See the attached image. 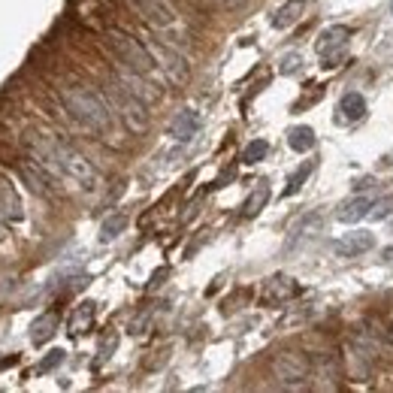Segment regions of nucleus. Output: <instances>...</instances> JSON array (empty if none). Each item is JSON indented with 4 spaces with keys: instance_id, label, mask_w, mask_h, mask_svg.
Instances as JSON below:
<instances>
[{
    "instance_id": "obj_1",
    "label": "nucleus",
    "mask_w": 393,
    "mask_h": 393,
    "mask_svg": "<svg viewBox=\"0 0 393 393\" xmlns=\"http://www.w3.org/2000/svg\"><path fill=\"white\" fill-rule=\"evenodd\" d=\"M25 145H28L30 157H37V161L58 178L76 182L85 190H94L100 185V176L91 166V161H88L82 152H76L73 145H67L61 139H52V137H46V133H28Z\"/></svg>"
},
{
    "instance_id": "obj_2",
    "label": "nucleus",
    "mask_w": 393,
    "mask_h": 393,
    "mask_svg": "<svg viewBox=\"0 0 393 393\" xmlns=\"http://www.w3.org/2000/svg\"><path fill=\"white\" fill-rule=\"evenodd\" d=\"M61 103L70 115L91 133H109L112 130V109L109 100L88 85H64L61 88Z\"/></svg>"
},
{
    "instance_id": "obj_3",
    "label": "nucleus",
    "mask_w": 393,
    "mask_h": 393,
    "mask_svg": "<svg viewBox=\"0 0 393 393\" xmlns=\"http://www.w3.org/2000/svg\"><path fill=\"white\" fill-rule=\"evenodd\" d=\"M103 40H106L109 52L115 55L118 64L125 67V70H133V73H139V76H152L154 73V58H152L149 46H145L142 40L133 37V33L118 30V28H106Z\"/></svg>"
},
{
    "instance_id": "obj_4",
    "label": "nucleus",
    "mask_w": 393,
    "mask_h": 393,
    "mask_svg": "<svg viewBox=\"0 0 393 393\" xmlns=\"http://www.w3.org/2000/svg\"><path fill=\"white\" fill-rule=\"evenodd\" d=\"M145 46H149V52H152L154 67L164 73V79H166L170 85L185 88V85L190 82V64H188V58H185V55L178 52V49L166 46L164 40H149Z\"/></svg>"
},
{
    "instance_id": "obj_5",
    "label": "nucleus",
    "mask_w": 393,
    "mask_h": 393,
    "mask_svg": "<svg viewBox=\"0 0 393 393\" xmlns=\"http://www.w3.org/2000/svg\"><path fill=\"white\" fill-rule=\"evenodd\" d=\"M269 369H273L275 385L285 390H302L309 385V372H312L309 360L300 351H278L273 357V363H269Z\"/></svg>"
},
{
    "instance_id": "obj_6",
    "label": "nucleus",
    "mask_w": 393,
    "mask_h": 393,
    "mask_svg": "<svg viewBox=\"0 0 393 393\" xmlns=\"http://www.w3.org/2000/svg\"><path fill=\"white\" fill-rule=\"evenodd\" d=\"M109 106L115 109L121 118H125V125L133 133H145V130H149V112H145V103L137 94L125 91L118 82L109 85Z\"/></svg>"
},
{
    "instance_id": "obj_7",
    "label": "nucleus",
    "mask_w": 393,
    "mask_h": 393,
    "mask_svg": "<svg viewBox=\"0 0 393 393\" xmlns=\"http://www.w3.org/2000/svg\"><path fill=\"white\" fill-rule=\"evenodd\" d=\"M354 33L348 25H333L327 28L318 37V55L324 58V70H333V67H339L345 58H348V40H351Z\"/></svg>"
},
{
    "instance_id": "obj_8",
    "label": "nucleus",
    "mask_w": 393,
    "mask_h": 393,
    "mask_svg": "<svg viewBox=\"0 0 393 393\" xmlns=\"http://www.w3.org/2000/svg\"><path fill=\"white\" fill-rule=\"evenodd\" d=\"M16 166H18V176L25 178V185L33 190V194H40V197H46V200L58 197V176L49 173L46 166L37 161V157H21Z\"/></svg>"
},
{
    "instance_id": "obj_9",
    "label": "nucleus",
    "mask_w": 393,
    "mask_h": 393,
    "mask_svg": "<svg viewBox=\"0 0 393 393\" xmlns=\"http://www.w3.org/2000/svg\"><path fill=\"white\" fill-rule=\"evenodd\" d=\"M130 6L137 9L145 25H152L157 30L176 28V13H173L170 0H130Z\"/></svg>"
},
{
    "instance_id": "obj_10",
    "label": "nucleus",
    "mask_w": 393,
    "mask_h": 393,
    "mask_svg": "<svg viewBox=\"0 0 393 393\" xmlns=\"http://www.w3.org/2000/svg\"><path fill=\"white\" fill-rule=\"evenodd\" d=\"M297 294H300V285L290 275H273V278H266L261 300L266 302V306H282V302L294 300Z\"/></svg>"
},
{
    "instance_id": "obj_11",
    "label": "nucleus",
    "mask_w": 393,
    "mask_h": 393,
    "mask_svg": "<svg viewBox=\"0 0 393 393\" xmlns=\"http://www.w3.org/2000/svg\"><path fill=\"white\" fill-rule=\"evenodd\" d=\"M70 13H76L79 21L91 25L97 30H106V4L103 0H73L70 4Z\"/></svg>"
},
{
    "instance_id": "obj_12",
    "label": "nucleus",
    "mask_w": 393,
    "mask_h": 393,
    "mask_svg": "<svg viewBox=\"0 0 393 393\" xmlns=\"http://www.w3.org/2000/svg\"><path fill=\"white\" fill-rule=\"evenodd\" d=\"M372 245H375V236L372 233H369V230H354V233L342 236V239L333 245V251L339 254V257H357V254L369 251Z\"/></svg>"
},
{
    "instance_id": "obj_13",
    "label": "nucleus",
    "mask_w": 393,
    "mask_h": 393,
    "mask_svg": "<svg viewBox=\"0 0 393 393\" xmlns=\"http://www.w3.org/2000/svg\"><path fill=\"white\" fill-rule=\"evenodd\" d=\"M0 215L6 221H21L25 218V209H21V197L16 185L9 182L6 176H0Z\"/></svg>"
},
{
    "instance_id": "obj_14",
    "label": "nucleus",
    "mask_w": 393,
    "mask_h": 393,
    "mask_svg": "<svg viewBox=\"0 0 393 393\" xmlns=\"http://www.w3.org/2000/svg\"><path fill=\"white\" fill-rule=\"evenodd\" d=\"M197 130H200V115H197L194 109H182L170 121V137L176 142H190V139L197 137Z\"/></svg>"
},
{
    "instance_id": "obj_15",
    "label": "nucleus",
    "mask_w": 393,
    "mask_h": 393,
    "mask_svg": "<svg viewBox=\"0 0 393 393\" xmlns=\"http://www.w3.org/2000/svg\"><path fill=\"white\" fill-rule=\"evenodd\" d=\"M321 227H324V218H321V215L306 218V221H302L294 233H290V239H287V251H297L302 242H312L314 236L321 233Z\"/></svg>"
},
{
    "instance_id": "obj_16",
    "label": "nucleus",
    "mask_w": 393,
    "mask_h": 393,
    "mask_svg": "<svg viewBox=\"0 0 393 393\" xmlns=\"http://www.w3.org/2000/svg\"><path fill=\"white\" fill-rule=\"evenodd\" d=\"M369 212H372V200H369V197H354V200H348V203L339 206L336 218H339L342 224H354V221L366 218Z\"/></svg>"
},
{
    "instance_id": "obj_17",
    "label": "nucleus",
    "mask_w": 393,
    "mask_h": 393,
    "mask_svg": "<svg viewBox=\"0 0 393 393\" xmlns=\"http://www.w3.org/2000/svg\"><path fill=\"white\" fill-rule=\"evenodd\" d=\"M55 330H58V314H40L37 321L30 324V342L33 345H46L52 336H55Z\"/></svg>"
},
{
    "instance_id": "obj_18",
    "label": "nucleus",
    "mask_w": 393,
    "mask_h": 393,
    "mask_svg": "<svg viewBox=\"0 0 393 393\" xmlns=\"http://www.w3.org/2000/svg\"><path fill=\"white\" fill-rule=\"evenodd\" d=\"M302 13H306V4H302V0H287V4L278 6V13L273 16V28L285 30L290 25H297V21L302 18Z\"/></svg>"
},
{
    "instance_id": "obj_19",
    "label": "nucleus",
    "mask_w": 393,
    "mask_h": 393,
    "mask_svg": "<svg viewBox=\"0 0 393 393\" xmlns=\"http://www.w3.org/2000/svg\"><path fill=\"white\" fill-rule=\"evenodd\" d=\"M339 112H342V121H360L366 115V97L360 91H348L339 100Z\"/></svg>"
},
{
    "instance_id": "obj_20",
    "label": "nucleus",
    "mask_w": 393,
    "mask_h": 393,
    "mask_svg": "<svg viewBox=\"0 0 393 393\" xmlns=\"http://www.w3.org/2000/svg\"><path fill=\"white\" fill-rule=\"evenodd\" d=\"M91 324H94V302L88 300V302H82V306H79L70 314V324H67V330H70V336H82V333L91 330Z\"/></svg>"
},
{
    "instance_id": "obj_21",
    "label": "nucleus",
    "mask_w": 393,
    "mask_h": 393,
    "mask_svg": "<svg viewBox=\"0 0 393 393\" xmlns=\"http://www.w3.org/2000/svg\"><path fill=\"white\" fill-rule=\"evenodd\" d=\"M287 145L294 152H300V154H306V152H312L314 149V130L312 127H290L287 130Z\"/></svg>"
},
{
    "instance_id": "obj_22",
    "label": "nucleus",
    "mask_w": 393,
    "mask_h": 393,
    "mask_svg": "<svg viewBox=\"0 0 393 393\" xmlns=\"http://www.w3.org/2000/svg\"><path fill=\"white\" fill-rule=\"evenodd\" d=\"M125 227H127V215H125V212H115V215H109L103 224H100V242L118 239V236L125 233Z\"/></svg>"
},
{
    "instance_id": "obj_23",
    "label": "nucleus",
    "mask_w": 393,
    "mask_h": 393,
    "mask_svg": "<svg viewBox=\"0 0 393 393\" xmlns=\"http://www.w3.org/2000/svg\"><path fill=\"white\" fill-rule=\"evenodd\" d=\"M266 200H269V185L261 182V185H257V188L251 190V194H249V200L242 203V215H245V218H254L257 212H261V209L266 206Z\"/></svg>"
},
{
    "instance_id": "obj_24",
    "label": "nucleus",
    "mask_w": 393,
    "mask_h": 393,
    "mask_svg": "<svg viewBox=\"0 0 393 393\" xmlns=\"http://www.w3.org/2000/svg\"><path fill=\"white\" fill-rule=\"evenodd\" d=\"M266 154H269V142L266 139H254V142H249V149L242 152V161L245 164H261Z\"/></svg>"
},
{
    "instance_id": "obj_25",
    "label": "nucleus",
    "mask_w": 393,
    "mask_h": 393,
    "mask_svg": "<svg viewBox=\"0 0 393 393\" xmlns=\"http://www.w3.org/2000/svg\"><path fill=\"white\" fill-rule=\"evenodd\" d=\"M64 363V351L58 348V351H49L46 357L40 360V366H37V375H46V372H52L55 366H61Z\"/></svg>"
},
{
    "instance_id": "obj_26",
    "label": "nucleus",
    "mask_w": 393,
    "mask_h": 393,
    "mask_svg": "<svg viewBox=\"0 0 393 393\" xmlns=\"http://www.w3.org/2000/svg\"><path fill=\"white\" fill-rule=\"evenodd\" d=\"M390 212H393V197H381L378 203H372V212H369V215L381 221V218H387Z\"/></svg>"
},
{
    "instance_id": "obj_27",
    "label": "nucleus",
    "mask_w": 393,
    "mask_h": 393,
    "mask_svg": "<svg viewBox=\"0 0 393 393\" xmlns=\"http://www.w3.org/2000/svg\"><path fill=\"white\" fill-rule=\"evenodd\" d=\"M309 170H312V166L306 164V166H302V170H297L294 176H290V185H287V190H285V194H297V190H300V185L306 182V176H309Z\"/></svg>"
},
{
    "instance_id": "obj_28",
    "label": "nucleus",
    "mask_w": 393,
    "mask_h": 393,
    "mask_svg": "<svg viewBox=\"0 0 393 393\" xmlns=\"http://www.w3.org/2000/svg\"><path fill=\"white\" fill-rule=\"evenodd\" d=\"M300 55H285V58H282V73L287 76V73H297L300 70Z\"/></svg>"
},
{
    "instance_id": "obj_29",
    "label": "nucleus",
    "mask_w": 393,
    "mask_h": 393,
    "mask_svg": "<svg viewBox=\"0 0 393 393\" xmlns=\"http://www.w3.org/2000/svg\"><path fill=\"white\" fill-rule=\"evenodd\" d=\"M115 342H118V339H115V336H109V339H106L103 345H100V357H97V363H103V360H106V357H109L112 351H115Z\"/></svg>"
},
{
    "instance_id": "obj_30",
    "label": "nucleus",
    "mask_w": 393,
    "mask_h": 393,
    "mask_svg": "<svg viewBox=\"0 0 393 393\" xmlns=\"http://www.w3.org/2000/svg\"><path fill=\"white\" fill-rule=\"evenodd\" d=\"M218 4L224 6V9H242L249 0H218Z\"/></svg>"
},
{
    "instance_id": "obj_31",
    "label": "nucleus",
    "mask_w": 393,
    "mask_h": 393,
    "mask_svg": "<svg viewBox=\"0 0 393 393\" xmlns=\"http://www.w3.org/2000/svg\"><path fill=\"white\" fill-rule=\"evenodd\" d=\"M0 242H6V218L0 215Z\"/></svg>"
},
{
    "instance_id": "obj_32",
    "label": "nucleus",
    "mask_w": 393,
    "mask_h": 393,
    "mask_svg": "<svg viewBox=\"0 0 393 393\" xmlns=\"http://www.w3.org/2000/svg\"><path fill=\"white\" fill-rule=\"evenodd\" d=\"M390 13H393V4H390Z\"/></svg>"
}]
</instances>
